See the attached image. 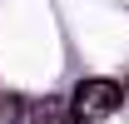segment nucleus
Listing matches in <instances>:
<instances>
[{
	"mask_svg": "<svg viewBox=\"0 0 129 124\" xmlns=\"http://www.w3.org/2000/svg\"><path fill=\"white\" fill-rule=\"evenodd\" d=\"M119 104H124V84H114V79H80V89L70 99V119L75 124H99Z\"/></svg>",
	"mask_w": 129,
	"mask_h": 124,
	"instance_id": "obj_1",
	"label": "nucleus"
},
{
	"mask_svg": "<svg viewBox=\"0 0 129 124\" xmlns=\"http://www.w3.org/2000/svg\"><path fill=\"white\" fill-rule=\"evenodd\" d=\"M64 119H70L64 99H35L30 104V124H64Z\"/></svg>",
	"mask_w": 129,
	"mask_h": 124,
	"instance_id": "obj_2",
	"label": "nucleus"
},
{
	"mask_svg": "<svg viewBox=\"0 0 129 124\" xmlns=\"http://www.w3.org/2000/svg\"><path fill=\"white\" fill-rule=\"evenodd\" d=\"M0 119H15V99L10 94H0Z\"/></svg>",
	"mask_w": 129,
	"mask_h": 124,
	"instance_id": "obj_3",
	"label": "nucleus"
},
{
	"mask_svg": "<svg viewBox=\"0 0 129 124\" xmlns=\"http://www.w3.org/2000/svg\"><path fill=\"white\" fill-rule=\"evenodd\" d=\"M124 89H129V79H124Z\"/></svg>",
	"mask_w": 129,
	"mask_h": 124,
	"instance_id": "obj_4",
	"label": "nucleus"
}]
</instances>
